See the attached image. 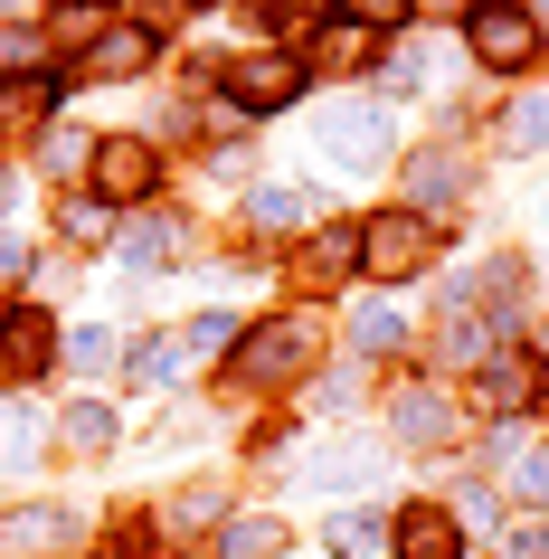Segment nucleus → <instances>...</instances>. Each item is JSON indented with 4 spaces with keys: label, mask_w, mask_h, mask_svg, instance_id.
Here are the masks:
<instances>
[{
    "label": "nucleus",
    "mask_w": 549,
    "mask_h": 559,
    "mask_svg": "<svg viewBox=\"0 0 549 559\" xmlns=\"http://www.w3.org/2000/svg\"><path fill=\"white\" fill-rule=\"evenodd\" d=\"M313 162L322 171H379V162H389V115H379V105H332V115L313 123Z\"/></svg>",
    "instance_id": "nucleus-1"
},
{
    "label": "nucleus",
    "mask_w": 549,
    "mask_h": 559,
    "mask_svg": "<svg viewBox=\"0 0 549 559\" xmlns=\"http://www.w3.org/2000/svg\"><path fill=\"white\" fill-rule=\"evenodd\" d=\"M464 38H474V58L502 67V76H530V67H540V20H530L521 0H484V10L464 20Z\"/></svg>",
    "instance_id": "nucleus-2"
},
{
    "label": "nucleus",
    "mask_w": 549,
    "mask_h": 559,
    "mask_svg": "<svg viewBox=\"0 0 549 559\" xmlns=\"http://www.w3.org/2000/svg\"><path fill=\"white\" fill-rule=\"evenodd\" d=\"M417 257H427V218H417V209H389V218L360 228V265H370V285H407Z\"/></svg>",
    "instance_id": "nucleus-3"
},
{
    "label": "nucleus",
    "mask_w": 549,
    "mask_h": 559,
    "mask_svg": "<svg viewBox=\"0 0 549 559\" xmlns=\"http://www.w3.org/2000/svg\"><path fill=\"white\" fill-rule=\"evenodd\" d=\"M313 342H322V323L313 313H285V323H256L247 332V380H303V360H313Z\"/></svg>",
    "instance_id": "nucleus-4"
},
{
    "label": "nucleus",
    "mask_w": 549,
    "mask_h": 559,
    "mask_svg": "<svg viewBox=\"0 0 549 559\" xmlns=\"http://www.w3.org/2000/svg\"><path fill=\"white\" fill-rule=\"evenodd\" d=\"M303 95V58H237L228 67V115H275Z\"/></svg>",
    "instance_id": "nucleus-5"
},
{
    "label": "nucleus",
    "mask_w": 549,
    "mask_h": 559,
    "mask_svg": "<svg viewBox=\"0 0 549 559\" xmlns=\"http://www.w3.org/2000/svg\"><path fill=\"white\" fill-rule=\"evenodd\" d=\"M152 180H162V152L152 143H95V200L105 209H123V200H152Z\"/></svg>",
    "instance_id": "nucleus-6"
},
{
    "label": "nucleus",
    "mask_w": 549,
    "mask_h": 559,
    "mask_svg": "<svg viewBox=\"0 0 549 559\" xmlns=\"http://www.w3.org/2000/svg\"><path fill=\"white\" fill-rule=\"evenodd\" d=\"M370 474H379V445L332 437V445H313V455L294 465V493H350V484H370Z\"/></svg>",
    "instance_id": "nucleus-7"
},
{
    "label": "nucleus",
    "mask_w": 549,
    "mask_h": 559,
    "mask_svg": "<svg viewBox=\"0 0 549 559\" xmlns=\"http://www.w3.org/2000/svg\"><path fill=\"white\" fill-rule=\"evenodd\" d=\"M389 550L398 559H464V522L435 512V502H407L398 522H389Z\"/></svg>",
    "instance_id": "nucleus-8"
},
{
    "label": "nucleus",
    "mask_w": 549,
    "mask_h": 559,
    "mask_svg": "<svg viewBox=\"0 0 549 559\" xmlns=\"http://www.w3.org/2000/svg\"><path fill=\"white\" fill-rule=\"evenodd\" d=\"M389 417H398L407 445H445V437H455V399H445V389H398Z\"/></svg>",
    "instance_id": "nucleus-9"
},
{
    "label": "nucleus",
    "mask_w": 549,
    "mask_h": 559,
    "mask_svg": "<svg viewBox=\"0 0 549 559\" xmlns=\"http://www.w3.org/2000/svg\"><path fill=\"white\" fill-rule=\"evenodd\" d=\"M48 360H58L48 313H10V323H0V370H20V380H29V370H48Z\"/></svg>",
    "instance_id": "nucleus-10"
},
{
    "label": "nucleus",
    "mask_w": 549,
    "mask_h": 559,
    "mask_svg": "<svg viewBox=\"0 0 549 559\" xmlns=\"http://www.w3.org/2000/svg\"><path fill=\"white\" fill-rule=\"evenodd\" d=\"M67 531H76V512H67V502H38V512H20V522H0V550L38 559V550H58Z\"/></svg>",
    "instance_id": "nucleus-11"
},
{
    "label": "nucleus",
    "mask_w": 549,
    "mask_h": 559,
    "mask_svg": "<svg viewBox=\"0 0 549 559\" xmlns=\"http://www.w3.org/2000/svg\"><path fill=\"white\" fill-rule=\"evenodd\" d=\"M540 152H549V86H530L502 115V162H540Z\"/></svg>",
    "instance_id": "nucleus-12"
},
{
    "label": "nucleus",
    "mask_w": 549,
    "mask_h": 559,
    "mask_svg": "<svg viewBox=\"0 0 549 559\" xmlns=\"http://www.w3.org/2000/svg\"><path fill=\"white\" fill-rule=\"evenodd\" d=\"M464 152H427V162H417V171H407V190H417V218H427V209H455L464 200Z\"/></svg>",
    "instance_id": "nucleus-13"
},
{
    "label": "nucleus",
    "mask_w": 549,
    "mask_h": 559,
    "mask_svg": "<svg viewBox=\"0 0 549 559\" xmlns=\"http://www.w3.org/2000/svg\"><path fill=\"white\" fill-rule=\"evenodd\" d=\"M143 67H152V29H133V20H123V29H105V38H95L86 76H143Z\"/></svg>",
    "instance_id": "nucleus-14"
},
{
    "label": "nucleus",
    "mask_w": 549,
    "mask_h": 559,
    "mask_svg": "<svg viewBox=\"0 0 549 559\" xmlns=\"http://www.w3.org/2000/svg\"><path fill=\"white\" fill-rule=\"evenodd\" d=\"M247 218H256L265 237H294L303 218H313V209H303V190H294V180H256V200H247Z\"/></svg>",
    "instance_id": "nucleus-15"
},
{
    "label": "nucleus",
    "mask_w": 549,
    "mask_h": 559,
    "mask_svg": "<svg viewBox=\"0 0 549 559\" xmlns=\"http://www.w3.org/2000/svg\"><path fill=\"white\" fill-rule=\"evenodd\" d=\"M398 342H407V323H398V304H389V295L350 304V352H398Z\"/></svg>",
    "instance_id": "nucleus-16"
},
{
    "label": "nucleus",
    "mask_w": 549,
    "mask_h": 559,
    "mask_svg": "<svg viewBox=\"0 0 549 559\" xmlns=\"http://www.w3.org/2000/svg\"><path fill=\"white\" fill-rule=\"evenodd\" d=\"M38 445H48V437H38V417L10 399V408H0V474H29V465H38Z\"/></svg>",
    "instance_id": "nucleus-17"
},
{
    "label": "nucleus",
    "mask_w": 549,
    "mask_h": 559,
    "mask_svg": "<svg viewBox=\"0 0 549 559\" xmlns=\"http://www.w3.org/2000/svg\"><path fill=\"white\" fill-rule=\"evenodd\" d=\"M123 237V275H152V265L171 257V228L162 218H133V228H115Z\"/></svg>",
    "instance_id": "nucleus-18"
},
{
    "label": "nucleus",
    "mask_w": 549,
    "mask_h": 559,
    "mask_svg": "<svg viewBox=\"0 0 549 559\" xmlns=\"http://www.w3.org/2000/svg\"><path fill=\"white\" fill-rule=\"evenodd\" d=\"M350 257H360V237H350V228H322L313 247H303V285H332Z\"/></svg>",
    "instance_id": "nucleus-19"
},
{
    "label": "nucleus",
    "mask_w": 549,
    "mask_h": 559,
    "mask_svg": "<svg viewBox=\"0 0 549 559\" xmlns=\"http://www.w3.org/2000/svg\"><path fill=\"white\" fill-rule=\"evenodd\" d=\"M492 332H502L492 313H464V304H455V323H445V360H492Z\"/></svg>",
    "instance_id": "nucleus-20"
},
{
    "label": "nucleus",
    "mask_w": 549,
    "mask_h": 559,
    "mask_svg": "<svg viewBox=\"0 0 549 559\" xmlns=\"http://www.w3.org/2000/svg\"><path fill=\"white\" fill-rule=\"evenodd\" d=\"M530 389H540V370H530V360H484V399H492V408H521Z\"/></svg>",
    "instance_id": "nucleus-21"
},
{
    "label": "nucleus",
    "mask_w": 549,
    "mask_h": 559,
    "mask_svg": "<svg viewBox=\"0 0 549 559\" xmlns=\"http://www.w3.org/2000/svg\"><path fill=\"white\" fill-rule=\"evenodd\" d=\"M379 540V512H332V522H322V550L332 559H360Z\"/></svg>",
    "instance_id": "nucleus-22"
},
{
    "label": "nucleus",
    "mask_w": 549,
    "mask_h": 559,
    "mask_svg": "<svg viewBox=\"0 0 549 559\" xmlns=\"http://www.w3.org/2000/svg\"><path fill=\"white\" fill-rule=\"evenodd\" d=\"M58 228L76 237V247H105V237H115V209H105V200L86 190V200H67V209H58Z\"/></svg>",
    "instance_id": "nucleus-23"
},
{
    "label": "nucleus",
    "mask_w": 549,
    "mask_h": 559,
    "mask_svg": "<svg viewBox=\"0 0 549 559\" xmlns=\"http://www.w3.org/2000/svg\"><path fill=\"white\" fill-rule=\"evenodd\" d=\"M512 502H521V512H549V445L512 455Z\"/></svg>",
    "instance_id": "nucleus-24"
},
{
    "label": "nucleus",
    "mask_w": 549,
    "mask_h": 559,
    "mask_svg": "<svg viewBox=\"0 0 549 559\" xmlns=\"http://www.w3.org/2000/svg\"><path fill=\"white\" fill-rule=\"evenodd\" d=\"M275 550H285V522H256V512L228 522V559H275Z\"/></svg>",
    "instance_id": "nucleus-25"
},
{
    "label": "nucleus",
    "mask_w": 549,
    "mask_h": 559,
    "mask_svg": "<svg viewBox=\"0 0 549 559\" xmlns=\"http://www.w3.org/2000/svg\"><path fill=\"white\" fill-rule=\"evenodd\" d=\"M67 437L86 445V455H95V445H115V408H105V399H76V408H67Z\"/></svg>",
    "instance_id": "nucleus-26"
},
{
    "label": "nucleus",
    "mask_w": 549,
    "mask_h": 559,
    "mask_svg": "<svg viewBox=\"0 0 549 559\" xmlns=\"http://www.w3.org/2000/svg\"><path fill=\"white\" fill-rule=\"evenodd\" d=\"M38 58H48V38H38V29H0V86H10V76H29Z\"/></svg>",
    "instance_id": "nucleus-27"
},
{
    "label": "nucleus",
    "mask_w": 549,
    "mask_h": 559,
    "mask_svg": "<svg viewBox=\"0 0 549 559\" xmlns=\"http://www.w3.org/2000/svg\"><path fill=\"white\" fill-rule=\"evenodd\" d=\"M115 360H123V352H115V332H95V323L67 342V370H86V380H95V370H115Z\"/></svg>",
    "instance_id": "nucleus-28"
},
{
    "label": "nucleus",
    "mask_w": 549,
    "mask_h": 559,
    "mask_svg": "<svg viewBox=\"0 0 549 559\" xmlns=\"http://www.w3.org/2000/svg\"><path fill=\"white\" fill-rule=\"evenodd\" d=\"M389 86H398V95L435 86V48H407V58H389Z\"/></svg>",
    "instance_id": "nucleus-29"
},
{
    "label": "nucleus",
    "mask_w": 549,
    "mask_h": 559,
    "mask_svg": "<svg viewBox=\"0 0 549 559\" xmlns=\"http://www.w3.org/2000/svg\"><path fill=\"white\" fill-rule=\"evenodd\" d=\"M76 162H95V143H86V133H67V123H58V133H48V171H76Z\"/></svg>",
    "instance_id": "nucleus-30"
},
{
    "label": "nucleus",
    "mask_w": 549,
    "mask_h": 559,
    "mask_svg": "<svg viewBox=\"0 0 549 559\" xmlns=\"http://www.w3.org/2000/svg\"><path fill=\"white\" fill-rule=\"evenodd\" d=\"M350 20H360V29H389V20H407V10H417V0H342Z\"/></svg>",
    "instance_id": "nucleus-31"
},
{
    "label": "nucleus",
    "mask_w": 549,
    "mask_h": 559,
    "mask_svg": "<svg viewBox=\"0 0 549 559\" xmlns=\"http://www.w3.org/2000/svg\"><path fill=\"white\" fill-rule=\"evenodd\" d=\"M502 559H549V531H512V540H502Z\"/></svg>",
    "instance_id": "nucleus-32"
},
{
    "label": "nucleus",
    "mask_w": 549,
    "mask_h": 559,
    "mask_svg": "<svg viewBox=\"0 0 549 559\" xmlns=\"http://www.w3.org/2000/svg\"><path fill=\"white\" fill-rule=\"evenodd\" d=\"M29 105H38V86H0V123H20Z\"/></svg>",
    "instance_id": "nucleus-33"
},
{
    "label": "nucleus",
    "mask_w": 549,
    "mask_h": 559,
    "mask_svg": "<svg viewBox=\"0 0 549 559\" xmlns=\"http://www.w3.org/2000/svg\"><path fill=\"white\" fill-rule=\"evenodd\" d=\"M427 10H484V0H427Z\"/></svg>",
    "instance_id": "nucleus-34"
},
{
    "label": "nucleus",
    "mask_w": 549,
    "mask_h": 559,
    "mask_svg": "<svg viewBox=\"0 0 549 559\" xmlns=\"http://www.w3.org/2000/svg\"><path fill=\"white\" fill-rule=\"evenodd\" d=\"M540 285H549V257H540Z\"/></svg>",
    "instance_id": "nucleus-35"
},
{
    "label": "nucleus",
    "mask_w": 549,
    "mask_h": 559,
    "mask_svg": "<svg viewBox=\"0 0 549 559\" xmlns=\"http://www.w3.org/2000/svg\"><path fill=\"white\" fill-rule=\"evenodd\" d=\"M540 10H549V0H540Z\"/></svg>",
    "instance_id": "nucleus-36"
}]
</instances>
